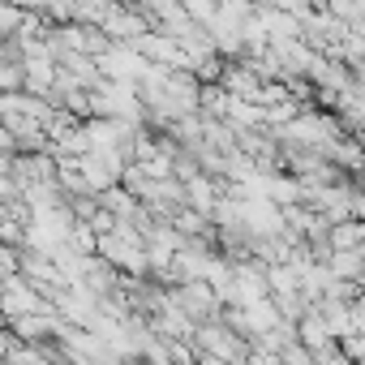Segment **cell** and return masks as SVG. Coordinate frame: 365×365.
Wrapping results in <instances>:
<instances>
[{"label": "cell", "instance_id": "cell-1", "mask_svg": "<svg viewBox=\"0 0 365 365\" xmlns=\"http://www.w3.org/2000/svg\"><path fill=\"white\" fill-rule=\"evenodd\" d=\"M327 241H331V250H361V224L356 220H339V224H331Z\"/></svg>", "mask_w": 365, "mask_h": 365}]
</instances>
